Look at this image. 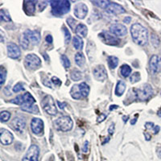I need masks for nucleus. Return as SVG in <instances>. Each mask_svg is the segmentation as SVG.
I'll use <instances>...</instances> for the list:
<instances>
[{
    "label": "nucleus",
    "instance_id": "nucleus-39",
    "mask_svg": "<svg viewBox=\"0 0 161 161\" xmlns=\"http://www.w3.org/2000/svg\"><path fill=\"white\" fill-rule=\"evenodd\" d=\"M11 103L13 104H16L19 105V106H22L23 104V95H19L18 97L15 98V99H12V100L11 101Z\"/></svg>",
    "mask_w": 161,
    "mask_h": 161
},
{
    "label": "nucleus",
    "instance_id": "nucleus-5",
    "mask_svg": "<svg viewBox=\"0 0 161 161\" xmlns=\"http://www.w3.org/2000/svg\"><path fill=\"white\" fill-rule=\"evenodd\" d=\"M41 105H42L44 110L47 114H50V115H56L57 114V110L55 105V101L52 96H45L41 102Z\"/></svg>",
    "mask_w": 161,
    "mask_h": 161
},
{
    "label": "nucleus",
    "instance_id": "nucleus-18",
    "mask_svg": "<svg viewBox=\"0 0 161 161\" xmlns=\"http://www.w3.org/2000/svg\"><path fill=\"white\" fill-rule=\"evenodd\" d=\"M24 33L25 35L28 36L31 43L33 44L34 45L39 44L40 42V34L39 32H37V31H32L28 29Z\"/></svg>",
    "mask_w": 161,
    "mask_h": 161
},
{
    "label": "nucleus",
    "instance_id": "nucleus-10",
    "mask_svg": "<svg viewBox=\"0 0 161 161\" xmlns=\"http://www.w3.org/2000/svg\"><path fill=\"white\" fill-rule=\"evenodd\" d=\"M74 15L78 19H83L86 18V16L87 15L88 13V7L85 3L83 2H79V3H77L74 6Z\"/></svg>",
    "mask_w": 161,
    "mask_h": 161
},
{
    "label": "nucleus",
    "instance_id": "nucleus-38",
    "mask_svg": "<svg viewBox=\"0 0 161 161\" xmlns=\"http://www.w3.org/2000/svg\"><path fill=\"white\" fill-rule=\"evenodd\" d=\"M140 80V74L138 73V72H135L131 76V78H130V81H131V83H136L138 82Z\"/></svg>",
    "mask_w": 161,
    "mask_h": 161
},
{
    "label": "nucleus",
    "instance_id": "nucleus-15",
    "mask_svg": "<svg viewBox=\"0 0 161 161\" xmlns=\"http://www.w3.org/2000/svg\"><path fill=\"white\" fill-rule=\"evenodd\" d=\"M13 140H14V136L12 133L6 129L2 128L0 130V141L2 144L9 145L12 143Z\"/></svg>",
    "mask_w": 161,
    "mask_h": 161
},
{
    "label": "nucleus",
    "instance_id": "nucleus-12",
    "mask_svg": "<svg viewBox=\"0 0 161 161\" xmlns=\"http://www.w3.org/2000/svg\"><path fill=\"white\" fill-rule=\"evenodd\" d=\"M93 74L97 81L104 82L107 78V72H106V68L103 66H96L93 70Z\"/></svg>",
    "mask_w": 161,
    "mask_h": 161
},
{
    "label": "nucleus",
    "instance_id": "nucleus-34",
    "mask_svg": "<svg viewBox=\"0 0 161 161\" xmlns=\"http://www.w3.org/2000/svg\"><path fill=\"white\" fill-rule=\"evenodd\" d=\"M6 70L4 67L1 66L0 68V85L2 86L6 81Z\"/></svg>",
    "mask_w": 161,
    "mask_h": 161
},
{
    "label": "nucleus",
    "instance_id": "nucleus-45",
    "mask_svg": "<svg viewBox=\"0 0 161 161\" xmlns=\"http://www.w3.org/2000/svg\"><path fill=\"white\" fill-rule=\"evenodd\" d=\"M145 127H146V129H147V130H151V129H154V127H155V125H154V123L153 122H147L146 124H145Z\"/></svg>",
    "mask_w": 161,
    "mask_h": 161
},
{
    "label": "nucleus",
    "instance_id": "nucleus-30",
    "mask_svg": "<svg viewBox=\"0 0 161 161\" xmlns=\"http://www.w3.org/2000/svg\"><path fill=\"white\" fill-rule=\"evenodd\" d=\"M29 42H30V41H29L28 36L25 35V33L22 34L20 38H19V43H20L21 47H22L23 49H27L28 48Z\"/></svg>",
    "mask_w": 161,
    "mask_h": 161
},
{
    "label": "nucleus",
    "instance_id": "nucleus-44",
    "mask_svg": "<svg viewBox=\"0 0 161 161\" xmlns=\"http://www.w3.org/2000/svg\"><path fill=\"white\" fill-rule=\"evenodd\" d=\"M42 82H43V84L45 86H47V87H49V88H52L51 82H50V81H49L47 78H44L43 81H42Z\"/></svg>",
    "mask_w": 161,
    "mask_h": 161
},
{
    "label": "nucleus",
    "instance_id": "nucleus-35",
    "mask_svg": "<svg viewBox=\"0 0 161 161\" xmlns=\"http://www.w3.org/2000/svg\"><path fill=\"white\" fill-rule=\"evenodd\" d=\"M11 118V114L8 111H2L1 114H0V118H1V122H6L10 119Z\"/></svg>",
    "mask_w": 161,
    "mask_h": 161
},
{
    "label": "nucleus",
    "instance_id": "nucleus-1",
    "mask_svg": "<svg viewBox=\"0 0 161 161\" xmlns=\"http://www.w3.org/2000/svg\"><path fill=\"white\" fill-rule=\"evenodd\" d=\"M131 37L137 44L143 46L146 45L148 40L147 30L140 23H135L131 27Z\"/></svg>",
    "mask_w": 161,
    "mask_h": 161
},
{
    "label": "nucleus",
    "instance_id": "nucleus-14",
    "mask_svg": "<svg viewBox=\"0 0 161 161\" xmlns=\"http://www.w3.org/2000/svg\"><path fill=\"white\" fill-rule=\"evenodd\" d=\"M31 128L32 131L36 135H40L42 133L44 129V122L39 118H34L31 122Z\"/></svg>",
    "mask_w": 161,
    "mask_h": 161
},
{
    "label": "nucleus",
    "instance_id": "nucleus-37",
    "mask_svg": "<svg viewBox=\"0 0 161 161\" xmlns=\"http://www.w3.org/2000/svg\"><path fill=\"white\" fill-rule=\"evenodd\" d=\"M63 31L64 33H65V41H66V44H69L71 40V34H70L69 29L66 28V27H63Z\"/></svg>",
    "mask_w": 161,
    "mask_h": 161
},
{
    "label": "nucleus",
    "instance_id": "nucleus-27",
    "mask_svg": "<svg viewBox=\"0 0 161 161\" xmlns=\"http://www.w3.org/2000/svg\"><path fill=\"white\" fill-rule=\"evenodd\" d=\"M73 44H74V47L76 49H82L83 48V40L80 36H75L73 39Z\"/></svg>",
    "mask_w": 161,
    "mask_h": 161
},
{
    "label": "nucleus",
    "instance_id": "nucleus-42",
    "mask_svg": "<svg viewBox=\"0 0 161 161\" xmlns=\"http://www.w3.org/2000/svg\"><path fill=\"white\" fill-rule=\"evenodd\" d=\"M52 82H53L56 86H60L61 85V81L57 77H53L52 78Z\"/></svg>",
    "mask_w": 161,
    "mask_h": 161
},
{
    "label": "nucleus",
    "instance_id": "nucleus-7",
    "mask_svg": "<svg viewBox=\"0 0 161 161\" xmlns=\"http://www.w3.org/2000/svg\"><path fill=\"white\" fill-rule=\"evenodd\" d=\"M99 39L104 44L108 45H118L120 42L118 37L113 35L112 33H110L108 32H103L99 34Z\"/></svg>",
    "mask_w": 161,
    "mask_h": 161
},
{
    "label": "nucleus",
    "instance_id": "nucleus-17",
    "mask_svg": "<svg viewBox=\"0 0 161 161\" xmlns=\"http://www.w3.org/2000/svg\"><path fill=\"white\" fill-rule=\"evenodd\" d=\"M106 11L109 14L111 15H120L126 12L125 9L123 8L121 5L118 4L116 2H110V3L109 4V6H107V8L106 9Z\"/></svg>",
    "mask_w": 161,
    "mask_h": 161
},
{
    "label": "nucleus",
    "instance_id": "nucleus-3",
    "mask_svg": "<svg viewBox=\"0 0 161 161\" xmlns=\"http://www.w3.org/2000/svg\"><path fill=\"white\" fill-rule=\"evenodd\" d=\"M132 94L134 98L140 101L147 100L153 94V90L151 86L148 84H145L141 86L139 89H134L132 90Z\"/></svg>",
    "mask_w": 161,
    "mask_h": 161
},
{
    "label": "nucleus",
    "instance_id": "nucleus-50",
    "mask_svg": "<svg viewBox=\"0 0 161 161\" xmlns=\"http://www.w3.org/2000/svg\"><path fill=\"white\" fill-rule=\"evenodd\" d=\"M114 123H112V124L110 126V127H109L108 132L110 135H113V134H114Z\"/></svg>",
    "mask_w": 161,
    "mask_h": 161
},
{
    "label": "nucleus",
    "instance_id": "nucleus-22",
    "mask_svg": "<svg viewBox=\"0 0 161 161\" xmlns=\"http://www.w3.org/2000/svg\"><path fill=\"white\" fill-rule=\"evenodd\" d=\"M21 110L26 112H29L31 114H39L40 110L38 106L36 105H30V106H26V105H23L20 106Z\"/></svg>",
    "mask_w": 161,
    "mask_h": 161
},
{
    "label": "nucleus",
    "instance_id": "nucleus-49",
    "mask_svg": "<svg viewBox=\"0 0 161 161\" xmlns=\"http://www.w3.org/2000/svg\"><path fill=\"white\" fill-rule=\"evenodd\" d=\"M45 40L46 42L49 44H52L53 42V36L51 35H48L47 36L45 37Z\"/></svg>",
    "mask_w": 161,
    "mask_h": 161
},
{
    "label": "nucleus",
    "instance_id": "nucleus-40",
    "mask_svg": "<svg viewBox=\"0 0 161 161\" xmlns=\"http://www.w3.org/2000/svg\"><path fill=\"white\" fill-rule=\"evenodd\" d=\"M67 23H68V24H69V26L73 30H75L76 28H75V25L76 23H77V21L74 19L73 17H70V18H68L67 19Z\"/></svg>",
    "mask_w": 161,
    "mask_h": 161
},
{
    "label": "nucleus",
    "instance_id": "nucleus-23",
    "mask_svg": "<svg viewBox=\"0 0 161 161\" xmlns=\"http://www.w3.org/2000/svg\"><path fill=\"white\" fill-rule=\"evenodd\" d=\"M126 90V83L123 81H118L117 83L116 88H115V94L117 96H122L124 94Z\"/></svg>",
    "mask_w": 161,
    "mask_h": 161
},
{
    "label": "nucleus",
    "instance_id": "nucleus-28",
    "mask_svg": "<svg viewBox=\"0 0 161 161\" xmlns=\"http://www.w3.org/2000/svg\"><path fill=\"white\" fill-rule=\"evenodd\" d=\"M108 61V66H110V69H115L118 65V57L114 56H109L107 58Z\"/></svg>",
    "mask_w": 161,
    "mask_h": 161
},
{
    "label": "nucleus",
    "instance_id": "nucleus-47",
    "mask_svg": "<svg viewBox=\"0 0 161 161\" xmlns=\"http://www.w3.org/2000/svg\"><path fill=\"white\" fill-rule=\"evenodd\" d=\"M106 118V114H100V116L98 117V122H102V121H104Z\"/></svg>",
    "mask_w": 161,
    "mask_h": 161
},
{
    "label": "nucleus",
    "instance_id": "nucleus-4",
    "mask_svg": "<svg viewBox=\"0 0 161 161\" xmlns=\"http://www.w3.org/2000/svg\"><path fill=\"white\" fill-rule=\"evenodd\" d=\"M54 125L57 130L66 132L71 131L74 126V122L70 116H62L57 118L54 122Z\"/></svg>",
    "mask_w": 161,
    "mask_h": 161
},
{
    "label": "nucleus",
    "instance_id": "nucleus-58",
    "mask_svg": "<svg viewBox=\"0 0 161 161\" xmlns=\"http://www.w3.org/2000/svg\"><path fill=\"white\" fill-rule=\"evenodd\" d=\"M4 42V38H3V36H2V33L1 32V43H3Z\"/></svg>",
    "mask_w": 161,
    "mask_h": 161
},
{
    "label": "nucleus",
    "instance_id": "nucleus-48",
    "mask_svg": "<svg viewBox=\"0 0 161 161\" xmlns=\"http://www.w3.org/2000/svg\"><path fill=\"white\" fill-rule=\"evenodd\" d=\"M151 42H152V44H154V46H155V44L156 43V44H157V46H158V45H159V38H157L156 40H155V35H153L152 36H151Z\"/></svg>",
    "mask_w": 161,
    "mask_h": 161
},
{
    "label": "nucleus",
    "instance_id": "nucleus-52",
    "mask_svg": "<svg viewBox=\"0 0 161 161\" xmlns=\"http://www.w3.org/2000/svg\"><path fill=\"white\" fill-rule=\"evenodd\" d=\"M131 17H130V16L126 17V18L123 19V22L126 23H131Z\"/></svg>",
    "mask_w": 161,
    "mask_h": 161
},
{
    "label": "nucleus",
    "instance_id": "nucleus-53",
    "mask_svg": "<svg viewBox=\"0 0 161 161\" xmlns=\"http://www.w3.org/2000/svg\"><path fill=\"white\" fill-rule=\"evenodd\" d=\"M159 126H155L154 129H153V131H154V134H157V133H159Z\"/></svg>",
    "mask_w": 161,
    "mask_h": 161
},
{
    "label": "nucleus",
    "instance_id": "nucleus-21",
    "mask_svg": "<svg viewBox=\"0 0 161 161\" xmlns=\"http://www.w3.org/2000/svg\"><path fill=\"white\" fill-rule=\"evenodd\" d=\"M70 95L72 96V98L77 99V100H79V99L83 98L82 93H81V90H80L79 85H74L72 87L71 90H70Z\"/></svg>",
    "mask_w": 161,
    "mask_h": 161
},
{
    "label": "nucleus",
    "instance_id": "nucleus-41",
    "mask_svg": "<svg viewBox=\"0 0 161 161\" xmlns=\"http://www.w3.org/2000/svg\"><path fill=\"white\" fill-rule=\"evenodd\" d=\"M24 90V88H23V84L21 82H19L17 83L15 86L13 87V92L14 93H19V92L22 91V90Z\"/></svg>",
    "mask_w": 161,
    "mask_h": 161
},
{
    "label": "nucleus",
    "instance_id": "nucleus-31",
    "mask_svg": "<svg viewBox=\"0 0 161 161\" xmlns=\"http://www.w3.org/2000/svg\"><path fill=\"white\" fill-rule=\"evenodd\" d=\"M70 78L73 81H75V82H78L80 80L82 79V73L81 71L78 70H74L71 72V74H70Z\"/></svg>",
    "mask_w": 161,
    "mask_h": 161
},
{
    "label": "nucleus",
    "instance_id": "nucleus-26",
    "mask_svg": "<svg viewBox=\"0 0 161 161\" xmlns=\"http://www.w3.org/2000/svg\"><path fill=\"white\" fill-rule=\"evenodd\" d=\"M79 87L81 93L82 94V97L86 98L89 95V93H90V86H88L86 82H82L81 84H79Z\"/></svg>",
    "mask_w": 161,
    "mask_h": 161
},
{
    "label": "nucleus",
    "instance_id": "nucleus-51",
    "mask_svg": "<svg viewBox=\"0 0 161 161\" xmlns=\"http://www.w3.org/2000/svg\"><path fill=\"white\" fill-rule=\"evenodd\" d=\"M57 104H58V106H59L60 108L61 109V110H63V109H65V107L66 106V103H65V102H59V101H57Z\"/></svg>",
    "mask_w": 161,
    "mask_h": 161
},
{
    "label": "nucleus",
    "instance_id": "nucleus-55",
    "mask_svg": "<svg viewBox=\"0 0 161 161\" xmlns=\"http://www.w3.org/2000/svg\"><path fill=\"white\" fill-rule=\"evenodd\" d=\"M128 118H129L128 115H126V116H123L122 117V120H123V122H126V121L128 120Z\"/></svg>",
    "mask_w": 161,
    "mask_h": 161
},
{
    "label": "nucleus",
    "instance_id": "nucleus-13",
    "mask_svg": "<svg viewBox=\"0 0 161 161\" xmlns=\"http://www.w3.org/2000/svg\"><path fill=\"white\" fill-rule=\"evenodd\" d=\"M11 126L12 127L13 130L19 133L24 132L25 127H26V122L24 119L21 118H15L11 122Z\"/></svg>",
    "mask_w": 161,
    "mask_h": 161
},
{
    "label": "nucleus",
    "instance_id": "nucleus-2",
    "mask_svg": "<svg viewBox=\"0 0 161 161\" xmlns=\"http://www.w3.org/2000/svg\"><path fill=\"white\" fill-rule=\"evenodd\" d=\"M49 2H51L52 13H53V15H56V16L63 15L69 12L70 10V1L56 0V1H49Z\"/></svg>",
    "mask_w": 161,
    "mask_h": 161
},
{
    "label": "nucleus",
    "instance_id": "nucleus-32",
    "mask_svg": "<svg viewBox=\"0 0 161 161\" xmlns=\"http://www.w3.org/2000/svg\"><path fill=\"white\" fill-rule=\"evenodd\" d=\"M92 2L97 6H98V7L105 9V10L107 8V6L110 3V1H104V0H101V1H92Z\"/></svg>",
    "mask_w": 161,
    "mask_h": 161
},
{
    "label": "nucleus",
    "instance_id": "nucleus-59",
    "mask_svg": "<svg viewBox=\"0 0 161 161\" xmlns=\"http://www.w3.org/2000/svg\"><path fill=\"white\" fill-rule=\"evenodd\" d=\"M158 115H159V117H161V110H159V112H158Z\"/></svg>",
    "mask_w": 161,
    "mask_h": 161
},
{
    "label": "nucleus",
    "instance_id": "nucleus-9",
    "mask_svg": "<svg viewBox=\"0 0 161 161\" xmlns=\"http://www.w3.org/2000/svg\"><path fill=\"white\" fill-rule=\"evenodd\" d=\"M110 32L117 37H122L127 34V29L121 23H113L110 27Z\"/></svg>",
    "mask_w": 161,
    "mask_h": 161
},
{
    "label": "nucleus",
    "instance_id": "nucleus-36",
    "mask_svg": "<svg viewBox=\"0 0 161 161\" xmlns=\"http://www.w3.org/2000/svg\"><path fill=\"white\" fill-rule=\"evenodd\" d=\"M61 62H62V65L66 69H68V68H70V66H71V64H70V61L69 60L67 57L66 55H61Z\"/></svg>",
    "mask_w": 161,
    "mask_h": 161
},
{
    "label": "nucleus",
    "instance_id": "nucleus-20",
    "mask_svg": "<svg viewBox=\"0 0 161 161\" xmlns=\"http://www.w3.org/2000/svg\"><path fill=\"white\" fill-rule=\"evenodd\" d=\"M76 34L80 37H86L88 33L87 27L83 23H79L78 26L76 27L75 29Z\"/></svg>",
    "mask_w": 161,
    "mask_h": 161
},
{
    "label": "nucleus",
    "instance_id": "nucleus-16",
    "mask_svg": "<svg viewBox=\"0 0 161 161\" xmlns=\"http://www.w3.org/2000/svg\"><path fill=\"white\" fill-rule=\"evenodd\" d=\"M150 69L153 73H159L161 71V57L153 55L149 62Z\"/></svg>",
    "mask_w": 161,
    "mask_h": 161
},
{
    "label": "nucleus",
    "instance_id": "nucleus-54",
    "mask_svg": "<svg viewBox=\"0 0 161 161\" xmlns=\"http://www.w3.org/2000/svg\"><path fill=\"white\" fill-rule=\"evenodd\" d=\"M144 135H145V137H146V139H147V141H149L150 140V139H151V136L150 135H149L148 133H144Z\"/></svg>",
    "mask_w": 161,
    "mask_h": 161
},
{
    "label": "nucleus",
    "instance_id": "nucleus-24",
    "mask_svg": "<svg viewBox=\"0 0 161 161\" xmlns=\"http://www.w3.org/2000/svg\"><path fill=\"white\" fill-rule=\"evenodd\" d=\"M23 105H26V106L33 105L36 102L35 98H33L32 95L30 93H25L24 94H23Z\"/></svg>",
    "mask_w": 161,
    "mask_h": 161
},
{
    "label": "nucleus",
    "instance_id": "nucleus-8",
    "mask_svg": "<svg viewBox=\"0 0 161 161\" xmlns=\"http://www.w3.org/2000/svg\"><path fill=\"white\" fill-rule=\"evenodd\" d=\"M40 154V149L38 146L32 145L27 151L26 155L23 158L22 161H37Z\"/></svg>",
    "mask_w": 161,
    "mask_h": 161
},
{
    "label": "nucleus",
    "instance_id": "nucleus-56",
    "mask_svg": "<svg viewBox=\"0 0 161 161\" xmlns=\"http://www.w3.org/2000/svg\"><path fill=\"white\" fill-rule=\"evenodd\" d=\"M137 122V118H134L133 120L131 121V125H135V122Z\"/></svg>",
    "mask_w": 161,
    "mask_h": 161
},
{
    "label": "nucleus",
    "instance_id": "nucleus-33",
    "mask_svg": "<svg viewBox=\"0 0 161 161\" xmlns=\"http://www.w3.org/2000/svg\"><path fill=\"white\" fill-rule=\"evenodd\" d=\"M0 15H1V20L5 21V22H10L11 19L10 14L8 13V11L4 9H2L0 11Z\"/></svg>",
    "mask_w": 161,
    "mask_h": 161
},
{
    "label": "nucleus",
    "instance_id": "nucleus-19",
    "mask_svg": "<svg viewBox=\"0 0 161 161\" xmlns=\"http://www.w3.org/2000/svg\"><path fill=\"white\" fill-rule=\"evenodd\" d=\"M36 2L34 1H24L23 3V9L28 15H32L34 14L36 11Z\"/></svg>",
    "mask_w": 161,
    "mask_h": 161
},
{
    "label": "nucleus",
    "instance_id": "nucleus-57",
    "mask_svg": "<svg viewBox=\"0 0 161 161\" xmlns=\"http://www.w3.org/2000/svg\"><path fill=\"white\" fill-rule=\"evenodd\" d=\"M118 106H116V105H114V106H111V107H110V110H112L113 109H117V108H118Z\"/></svg>",
    "mask_w": 161,
    "mask_h": 161
},
{
    "label": "nucleus",
    "instance_id": "nucleus-29",
    "mask_svg": "<svg viewBox=\"0 0 161 161\" xmlns=\"http://www.w3.org/2000/svg\"><path fill=\"white\" fill-rule=\"evenodd\" d=\"M120 74H122V77L127 78L131 74V68L128 65H123V66H121Z\"/></svg>",
    "mask_w": 161,
    "mask_h": 161
},
{
    "label": "nucleus",
    "instance_id": "nucleus-46",
    "mask_svg": "<svg viewBox=\"0 0 161 161\" xmlns=\"http://www.w3.org/2000/svg\"><path fill=\"white\" fill-rule=\"evenodd\" d=\"M38 6H39L40 11H43L47 6V2H41L40 3L38 4Z\"/></svg>",
    "mask_w": 161,
    "mask_h": 161
},
{
    "label": "nucleus",
    "instance_id": "nucleus-6",
    "mask_svg": "<svg viewBox=\"0 0 161 161\" xmlns=\"http://www.w3.org/2000/svg\"><path fill=\"white\" fill-rule=\"evenodd\" d=\"M25 66L30 70H36L41 65V60L39 57L36 54H28L24 59Z\"/></svg>",
    "mask_w": 161,
    "mask_h": 161
},
{
    "label": "nucleus",
    "instance_id": "nucleus-43",
    "mask_svg": "<svg viewBox=\"0 0 161 161\" xmlns=\"http://www.w3.org/2000/svg\"><path fill=\"white\" fill-rule=\"evenodd\" d=\"M90 143L88 141H85V143H84L83 145V147H82V151H83L84 153H87L89 151V147H90Z\"/></svg>",
    "mask_w": 161,
    "mask_h": 161
},
{
    "label": "nucleus",
    "instance_id": "nucleus-11",
    "mask_svg": "<svg viewBox=\"0 0 161 161\" xmlns=\"http://www.w3.org/2000/svg\"><path fill=\"white\" fill-rule=\"evenodd\" d=\"M6 49H7V54L8 57L11 59H18L19 57L21 56V51L19 46L15 43L10 42L6 45Z\"/></svg>",
    "mask_w": 161,
    "mask_h": 161
},
{
    "label": "nucleus",
    "instance_id": "nucleus-25",
    "mask_svg": "<svg viewBox=\"0 0 161 161\" xmlns=\"http://www.w3.org/2000/svg\"><path fill=\"white\" fill-rule=\"evenodd\" d=\"M75 62L79 67H83L86 64V57L82 53H78L75 55Z\"/></svg>",
    "mask_w": 161,
    "mask_h": 161
}]
</instances>
